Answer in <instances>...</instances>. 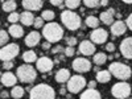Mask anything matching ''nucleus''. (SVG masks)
<instances>
[{
    "instance_id": "c9c22d12",
    "label": "nucleus",
    "mask_w": 132,
    "mask_h": 99,
    "mask_svg": "<svg viewBox=\"0 0 132 99\" xmlns=\"http://www.w3.org/2000/svg\"><path fill=\"white\" fill-rule=\"evenodd\" d=\"M66 42H68V45L69 46H74V45H77V37H68L66 38Z\"/></svg>"
},
{
    "instance_id": "0eeeda50",
    "label": "nucleus",
    "mask_w": 132,
    "mask_h": 99,
    "mask_svg": "<svg viewBox=\"0 0 132 99\" xmlns=\"http://www.w3.org/2000/svg\"><path fill=\"white\" fill-rule=\"evenodd\" d=\"M20 46L17 44H7L0 48V61H12L15 57L19 56Z\"/></svg>"
},
{
    "instance_id": "f257e3e1",
    "label": "nucleus",
    "mask_w": 132,
    "mask_h": 99,
    "mask_svg": "<svg viewBox=\"0 0 132 99\" xmlns=\"http://www.w3.org/2000/svg\"><path fill=\"white\" fill-rule=\"evenodd\" d=\"M42 36L45 37L46 41H49L50 44L58 42L62 37H63V29L60 24L57 23H48L42 29Z\"/></svg>"
},
{
    "instance_id": "7ed1b4c3",
    "label": "nucleus",
    "mask_w": 132,
    "mask_h": 99,
    "mask_svg": "<svg viewBox=\"0 0 132 99\" xmlns=\"http://www.w3.org/2000/svg\"><path fill=\"white\" fill-rule=\"evenodd\" d=\"M108 71L111 73V75H114L115 78L122 79V81L129 79L131 75H132V69L123 62H112L108 68Z\"/></svg>"
},
{
    "instance_id": "9d476101",
    "label": "nucleus",
    "mask_w": 132,
    "mask_h": 99,
    "mask_svg": "<svg viewBox=\"0 0 132 99\" xmlns=\"http://www.w3.org/2000/svg\"><path fill=\"white\" fill-rule=\"evenodd\" d=\"M73 69L77 73H87L91 69V62L87 60V58H75L73 61Z\"/></svg>"
},
{
    "instance_id": "4c0bfd02",
    "label": "nucleus",
    "mask_w": 132,
    "mask_h": 99,
    "mask_svg": "<svg viewBox=\"0 0 132 99\" xmlns=\"http://www.w3.org/2000/svg\"><path fill=\"white\" fill-rule=\"evenodd\" d=\"M126 25H127V28H129L131 30H132V13L128 16V19L126 20Z\"/></svg>"
},
{
    "instance_id": "f03ea898",
    "label": "nucleus",
    "mask_w": 132,
    "mask_h": 99,
    "mask_svg": "<svg viewBox=\"0 0 132 99\" xmlns=\"http://www.w3.org/2000/svg\"><path fill=\"white\" fill-rule=\"evenodd\" d=\"M29 99H56V91L50 85L40 83L30 90Z\"/></svg>"
},
{
    "instance_id": "7c9ffc66",
    "label": "nucleus",
    "mask_w": 132,
    "mask_h": 99,
    "mask_svg": "<svg viewBox=\"0 0 132 99\" xmlns=\"http://www.w3.org/2000/svg\"><path fill=\"white\" fill-rule=\"evenodd\" d=\"M8 40H9V33L5 30H0V46L7 45Z\"/></svg>"
},
{
    "instance_id": "9b49d317",
    "label": "nucleus",
    "mask_w": 132,
    "mask_h": 99,
    "mask_svg": "<svg viewBox=\"0 0 132 99\" xmlns=\"http://www.w3.org/2000/svg\"><path fill=\"white\" fill-rule=\"evenodd\" d=\"M54 66V62L49 58V57H41V58H37L36 61V69L41 73H48L53 69Z\"/></svg>"
},
{
    "instance_id": "39448f33",
    "label": "nucleus",
    "mask_w": 132,
    "mask_h": 99,
    "mask_svg": "<svg viewBox=\"0 0 132 99\" xmlns=\"http://www.w3.org/2000/svg\"><path fill=\"white\" fill-rule=\"evenodd\" d=\"M16 77H17V79L20 82L32 83V82H35V79L37 78V71L30 63H25V65H21V66L17 68Z\"/></svg>"
},
{
    "instance_id": "b1692460",
    "label": "nucleus",
    "mask_w": 132,
    "mask_h": 99,
    "mask_svg": "<svg viewBox=\"0 0 132 99\" xmlns=\"http://www.w3.org/2000/svg\"><path fill=\"white\" fill-rule=\"evenodd\" d=\"M23 61H25L27 63H32L37 61V54L33 52V50H27L24 54H23Z\"/></svg>"
},
{
    "instance_id": "72a5a7b5",
    "label": "nucleus",
    "mask_w": 132,
    "mask_h": 99,
    "mask_svg": "<svg viewBox=\"0 0 132 99\" xmlns=\"http://www.w3.org/2000/svg\"><path fill=\"white\" fill-rule=\"evenodd\" d=\"M35 28L36 29H40V28H44V19L40 16V17H35Z\"/></svg>"
},
{
    "instance_id": "dca6fc26",
    "label": "nucleus",
    "mask_w": 132,
    "mask_h": 99,
    "mask_svg": "<svg viewBox=\"0 0 132 99\" xmlns=\"http://www.w3.org/2000/svg\"><path fill=\"white\" fill-rule=\"evenodd\" d=\"M40 40H41V35L38 32L33 30V32H30V33L27 35V37H25V45L29 46V48H33V46L38 45Z\"/></svg>"
},
{
    "instance_id": "6e6552de",
    "label": "nucleus",
    "mask_w": 132,
    "mask_h": 99,
    "mask_svg": "<svg viewBox=\"0 0 132 99\" xmlns=\"http://www.w3.org/2000/svg\"><path fill=\"white\" fill-rule=\"evenodd\" d=\"M131 90H132V87L127 82H119V83H115L112 86L111 93L116 99H126L129 96Z\"/></svg>"
},
{
    "instance_id": "4be33fe9",
    "label": "nucleus",
    "mask_w": 132,
    "mask_h": 99,
    "mask_svg": "<svg viewBox=\"0 0 132 99\" xmlns=\"http://www.w3.org/2000/svg\"><path fill=\"white\" fill-rule=\"evenodd\" d=\"M70 71L68 69H60L57 73H56V81L58 83H66L70 78Z\"/></svg>"
},
{
    "instance_id": "423d86ee",
    "label": "nucleus",
    "mask_w": 132,
    "mask_h": 99,
    "mask_svg": "<svg viewBox=\"0 0 132 99\" xmlns=\"http://www.w3.org/2000/svg\"><path fill=\"white\" fill-rule=\"evenodd\" d=\"M87 82L85 79L83 75H71L69 81H68V90L71 93V94H77V93H81L85 87H86Z\"/></svg>"
},
{
    "instance_id": "f3484780",
    "label": "nucleus",
    "mask_w": 132,
    "mask_h": 99,
    "mask_svg": "<svg viewBox=\"0 0 132 99\" xmlns=\"http://www.w3.org/2000/svg\"><path fill=\"white\" fill-rule=\"evenodd\" d=\"M42 0H23V7L27 11H40L42 8Z\"/></svg>"
},
{
    "instance_id": "bb28decb",
    "label": "nucleus",
    "mask_w": 132,
    "mask_h": 99,
    "mask_svg": "<svg viewBox=\"0 0 132 99\" xmlns=\"http://www.w3.org/2000/svg\"><path fill=\"white\" fill-rule=\"evenodd\" d=\"M17 8V4L16 2H13V0H7V2L3 3V11H5V12H15V9Z\"/></svg>"
},
{
    "instance_id": "393cba45",
    "label": "nucleus",
    "mask_w": 132,
    "mask_h": 99,
    "mask_svg": "<svg viewBox=\"0 0 132 99\" xmlns=\"http://www.w3.org/2000/svg\"><path fill=\"white\" fill-rule=\"evenodd\" d=\"M93 61H94V63L98 65V66H101V65L106 63V61H107L106 53H95L94 57H93Z\"/></svg>"
},
{
    "instance_id": "ddd939ff",
    "label": "nucleus",
    "mask_w": 132,
    "mask_h": 99,
    "mask_svg": "<svg viewBox=\"0 0 132 99\" xmlns=\"http://www.w3.org/2000/svg\"><path fill=\"white\" fill-rule=\"evenodd\" d=\"M79 53L83 54V56H94L95 54V44H93L89 40H85L79 44V48H78Z\"/></svg>"
},
{
    "instance_id": "412c9836",
    "label": "nucleus",
    "mask_w": 132,
    "mask_h": 99,
    "mask_svg": "<svg viewBox=\"0 0 132 99\" xmlns=\"http://www.w3.org/2000/svg\"><path fill=\"white\" fill-rule=\"evenodd\" d=\"M8 33H9V36H12L15 38H20V37H23V35H24V29H23L21 25L12 24L8 28Z\"/></svg>"
},
{
    "instance_id": "5701e85b",
    "label": "nucleus",
    "mask_w": 132,
    "mask_h": 99,
    "mask_svg": "<svg viewBox=\"0 0 132 99\" xmlns=\"http://www.w3.org/2000/svg\"><path fill=\"white\" fill-rule=\"evenodd\" d=\"M111 79V73L108 70H101L96 73V81L99 83H107Z\"/></svg>"
},
{
    "instance_id": "aec40b11",
    "label": "nucleus",
    "mask_w": 132,
    "mask_h": 99,
    "mask_svg": "<svg viewBox=\"0 0 132 99\" xmlns=\"http://www.w3.org/2000/svg\"><path fill=\"white\" fill-rule=\"evenodd\" d=\"M79 99H102V95L96 89H87L81 94Z\"/></svg>"
},
{
    "instance_id": "09e8293b",
    "label": "nucleus",
    "mask_w": 132,
    "mask_h": 99,
    "mask_svg": "<svg viewBox=\"0 0 132 99\" xmlns=\"http://www.w3.org/2000/svg\"><path fill=\"white\" fill-rule=\"evenodd\" d=\"M13 2H16V0H13Z\"/></svg>"
},
{
    "instance_id": "ea45409f",
    "label": "nucleus",
    "mask_w": 132,
    "mask_h": 99,
    "mask_svg": "<svg viewBox=\"0 0 132 99\" xmlns=\"http://www.w3.org/2000/svg\"><path fill=\"white\" fill-rule=\"evenodd\" d=\"M106 50H108V52H114L115 50V45L112 42H108L107 45H106Z\"/></svg>"
},
{
    "instance_id": "473e14b6",
    "label": "nucleus",
    "mask_w": 132,
    "mask_h": 99,
    "mask_svg": "<svg viewBox=\"0 0 132 99\" xmlns=\"http://www.w3.org/2000/svg\"><path fill=\"white\" fill-rule=\"evenodd\" d=\"M82 2L87 8H95L99 5V0H82Z\"/></svg>"
},
{
    "instance_id": "1a4fd4ad",
    "label": "nucleus",
    "mask_w": 132,
    "mask_h": 99,
    "mask_svg": "<svg viewBox=\"0 0 132 99\" xmlns=\"http://www.w3.org/2000/svg\"><path fill=\"white\" fill-rule=\"evenodd\" d=\"M108 37V33L106 29H102V28H95L93 32H91V35H90V40L93 44H96V45H102V44L106 42Z\"/></svg>"
},
{
    "instance_id": "a878e982",
    "label": "nucleus",
    "mask_w": 132,
    "mask_h": 99,
    "mask_svg": "<svg viewBox=\"0 0 132 99\" xmlns=\"http://www.w3.org/2000/svg\"><path fill=\"white\" fill-rule=\"evenodd\" d=\"M11 96L13 99H20L24 96V89L21 86H13L12 91H11Z\"/></svg>"
},
{
    "instance_id": "37998d69",
    "label": "nucleus",
    "mask_w": 132,
    "mask_h": 99,
    "mask_svg": "<svg viewBox=\"0 0 132 99\" xmlns=\"http://www.w3.org/2000/svg\"><path fill=\"white\" fill-rule=\"evenodd\" d=\"M61 50H62V46H57V48H54V49L52 50V53H53V54H57V53H60Z\"/></svg>"
},
{
    "instance_id": "c85d7f7f",
    "label": "nucleus",
    "mask_w": 132,
    "mask_h": 99,
    "mask_svg": "<svg viewBox=\"0 0 132 99\" xmlns=\"http://www.w3.org/2000/svg\"><path fill=\"white\" fill-rule=\"evenodd\" d=\"M41 17L44 19V21H52L54 19V12L50 9H45V11H42Z\"/></svg>"
},
{
    "instance_id": "20e7f679",
    "label": "nucleus",
    "mask_w": 132,
    "mask_h": 99,
    "mask_svg": "<svg viewBox=\"0 0 132 99\" xmlns=\"http://www.w3.org/2000/svg\"><path fill=\"white\" fill-rule=\"evenodd\" d=\"M61 21H62V24L68 29H70V30L79 29L81 28V24H82L79 15H77L74 11H71V9L62 11V13H61Z\"/></svg>"
},
{
    "instance_id": "2eb2a0df",
    "label": "nucleus",
    "mask_w": 132,
    "mask_h": 99,
    "mask_svg": "<svg viewBox=\"0 0 132 99\" xmlns=\"http://www.w3.org/2000/svg\"><path fill=\"white\" fill-rule=\"evenodd\" d=\"M126 32H127V25H126L124 21L118 20V21H114V23L111 24V33L114 36H118V37L123 36Z\"/></svg>"
},
{
    "instance_id": "79ce46f5",
    "label": "nucleus",
    "mask_w": 132,
    "mask_h": 99,
    "mask_svg": "<svg viewBox=\"0 0 132 99\" xmlns=\"http://www.w3.org/2000/svg\"><path fill=\"white\" fill-rule=\"evenodd\" d=\"M87 86H89V89H95L96 82H95V81H90L89 83H87Z\"/></svg>"
},
{
    "instance_id": "4468645a",
    "label": "nucleus",
    "mask_w": 132,
    "mask_h": 99,
    "mask_svg": "<svg viewBox=\"0 0 132 99\" xmlns=\"http://www.w3.org/2000/svg\"><path fill=\"white\" fill-rule=\"evenodd\" d=\"M0 82H2L5 87H13L17 83V77L11 71H5L2 77H0Z\"/></svg>"
},
{
    "instance_id": "49530a36",
    "label": "nucleus",
    "mask_w": 132,
    "mask_h": 99,
    "mask_svg": "<svg viewBox=\"0 0 132 99\" xmlns=\"http://www.w3.org/2000/svg\"><path fill=\"white\" fill-rule=\"evenodd\" d=\"M123 3H126V4H132V0H122Z\"/></svg>"
},
{
    "instance_id": "c03bdc74",
    "label": "nucleus",
    "mask_w": 132,
    "mask_h": 99,
    "mask_svg": "<svg viewBox=\"0 0 132 99\" xmlns=\"http://www.w3.org/2000/svg\"><path fill=\"white\" fill-rule=\"evenodd\" d=\"M0 95H2V99H7L11 94H8V91H3V93H0Z\"/></svg>"
},
{
    "instance_id": "a211bd4d",
    "label": "nucleus",
    "mask_w": 132,
    "mask_h": 99,
    "mask_svg": "<svg viewBox=\"0 0 132 99\" xmlns=\"http://www.w3.org/2000/svg\"><path fill=\"white\" fill-rule=\"evenodd\" d=\"M114 15H115L114 8H108V11H106V12H102V13H101L99 19H101V21H102L103 24L111 25V24L114 23Z\"/></svg>"
},
{
    "instance_id": "cd10ccee",
    "label": "nucleus",
    "mask_w": 132,
    "mask_h": 99,
    "mask_svg": "<svg viewBox=\"0 0 132 99\" xmlns=\"http://www.w3.org/2000/svg\"><path fill=\"white\" fill-rule=\"evenodd\" d=\"M86 25L87 27H90V28H98V25H99V19L98 17H95V16H87L86 17Z\"/></svg>"
},
{
    "instance_id": "2f4dec72",
    "label": "nucleus",
    "mask_w": 132,
    "mask_h": 99,
    "mask_svg": "<svg viewBox=\"0 0 132 99\" xmlns=\"http://www.w3.org/2000/svg\"><path fill=\"white\" fill-rule=\"evenodd\" d=\"M19 20H20V15H19L17 12H11V13H9V16H8V21H9V23L16 24Z\"/></svg>"
},
{
    "instance_id": "8fccbe9b",
    "label": "nucleus",
    "mask_w": 132,
    "mask_h": 99,
    "mask_svg": "<svg viewBox=\"0 0 132 99\" xmlns=\"http://www.w3.org/2000/svg\"><path fill=\"white\" fill-rule=\"evenodd\" d=\"M131 99H132V98H131Z\"/></svg>"
},
{
    "instance_id": "f704fd0d",
    "label": "nucleus",
    "mask_w": 132,
    "mask_h": 99,
    "mask_svg": "<svg viewBox=\"0 0 132 99\" xmlns=\"http://www.w3.org/2000/svg\"><path fill=\"white\" fill-rule=\"evenodd\" d=\"M74 53H75L74 46H68V48L65 49V56H66V57H73Z\"/></svg>"
},
{
    "instance_id": "58836bf2",
    "label": "nucleus",
    "mask_w": 132,
    "mask_h": 99,
    "mask_svg": "<svg viewBox=\"0 0 132 99\" xmlns=\"http://www.w3.org/2000/svg\"><path fill=\"white\" fill-rule=\"evenodd\" d=\"M63 2H65V0H50V3L53 5H56V7H61Z\"/></svg>"
},
{
    "instance_id": "e433bc0d",
    "label": "nucleus",
    "mask_w": 132,
    "mask_h": 99,
    "mask_svg": "<svg viewBox=\"0 0 132 99\" xmlns=\"http://www.w3.org/2000/svg\"><path fill=\"white\" fill-rule=\"evenodd\" d=\"M3 68L5 69V70H11L13 68V62L12 61H4L3 62Z\"/></svg>"
},
{
    "instance_id": "6ab92c4d",
    "label": "nucleus",
    "mask_w": 132,
    "mask_h": 99,
    "mask_svg": "<svg viewBox=\"0 0 132 99\" xmlns=\"http://www.w3.org/2000/svg\"><path fill=\"white\" fill-rule=\"evenodd\" d=\"M20 21H21V24L25 25V27L33 25V23H35V16H33V13L30 11H24V12L20 15Z\"/></svg>"
},
{
    "instance_id": "c756f323",
    "label": "nucleus",
    "mask_w": 132,
    "mask_h": 99,
    "mask_svg": "<svg viewBox=\"0 0 132 99\" xmlns=\"http://www.w3.org/2000/svg\"><path fill=\"white\" fill-rule=\"evenodd\" d=\"M81 2H82V0H65V4H66L68 8H70L73 11V9L78 8L81 5Z\"/></svg>"
},
{
    "instance_id": "f8f14e48",
    "label": "nucleus",
    "mask_w": 132,
    "mask_h": 99,
    "mask_svg": "<svg viewBox=\"0 0 132 99\" xmlns=\"http://www.w3.org/2000/svg\"><path fill=\"white\" fill-rule=\"evenodd\" d=\"M120 53L127 60H132V37H127L120 44Z\"/></svg>"
},
{
    "instance_id": "a19ab883",
    "label": "nucleus",
    "mask_w": 132,
    "mask_h": 99,
    "mask_svg": "<svg viewBox=\"0 0 132 99\" xmlns=\"http://www.w3.org/2000/svg\"><path fill=\"white\" fill-rule=\"evenodd\" d=\"M50 45H52V44H50L49 41L44 42V44H42V49H44V50H48V49H50Z\"/></svg>"
},
{
    "instance_id": "de8ad7c7",
    "label": "nucleus",
    "mask_w": 132,
    "mask_h": 99,
    "mask_svg": "<svg viewBox=\"0 0 132 99\" xmlns=\"http://www.w3.org/2000/svg\"><path fill=\"white\" fill-rule=\"evenodd\" d=\"M60 94H62V95H65V94H66V90L63 89V87H62V89L60 90Z\"/></svg>"
},
{
    "instance_id": "a18cd8bd",
    "label": "nucleus",
    "mask_w": 132,
    "mask_h": 99,
    "mask_svg": "<svg viewBox=\"0 0 132 99\" xmlns=\"http://www.w3.org/2000/svg\"><path fill=\"white\" fill-rule=\"evenodd\" d=\"M99 4L103 5V7H106V5L108 4V0H99Z\"/></svg>"
}]
</instances>
